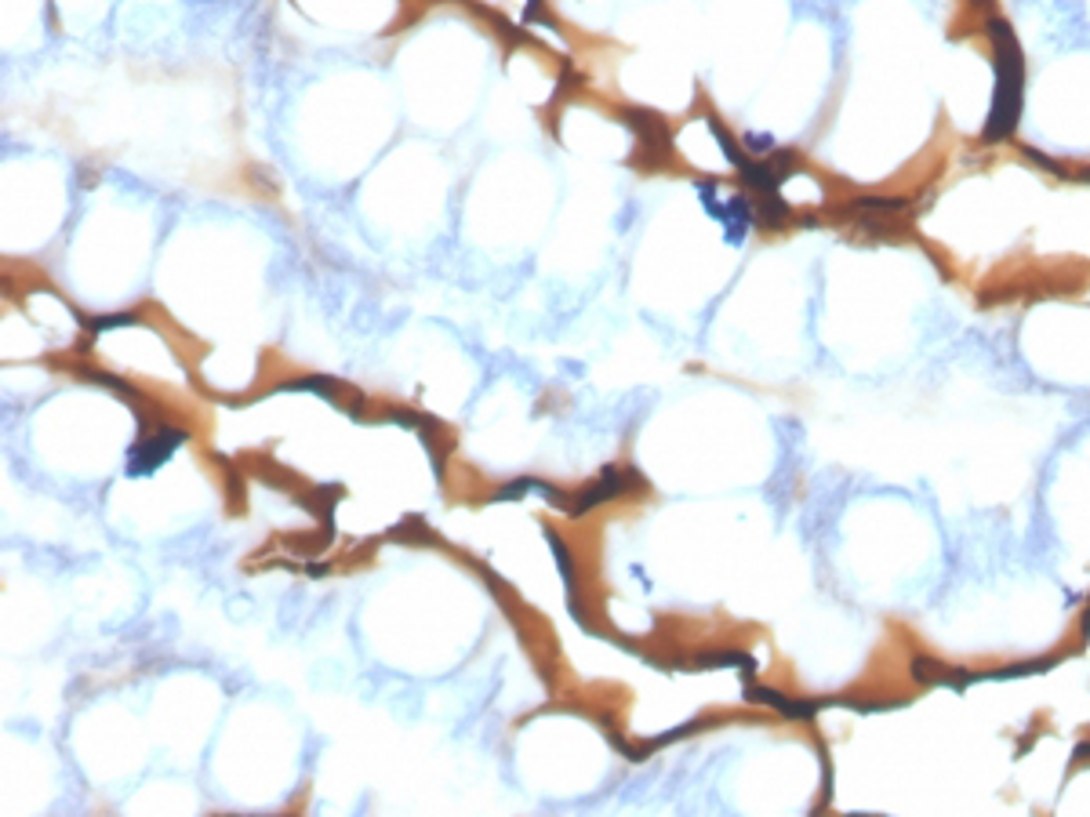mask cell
Instances as JSON below:
<instances>
[{"label":"cell","mask_w":1090,"mask_h":817,"mask_svg":"<svg viewBox=\"0 0 1090 817\" xmlns=\"http://www.w3.org/2000/svg\"><path fill=\"white\" fill-rule=\"evenodd\" d=\"M186 444V432L182 429H160L156 436H142V440L128 451V476H149L156 472L164 462H168L179 447Z\"/></svg>","instance_id":"obj_1"},{"label":"cell","mask_w":1090,"mask_h":817,"mask_svg":"<svg viewBox=\"0 0 1090 817\" xmlns=\"http://www.w3.org/2000/svg\"><path fill=\"white\" fill-rule=\"evenodd\" d=\"M618 490H625V476H622V472H615V469H611V472H608V476H604V479H600V483H592V487H589V490H585V495H582V498H578V505H574V513H585V509H589V505H600V502H608V498H615V495H618Z\"/></svg>","instance_id":"obj_2"}]
</instances>
